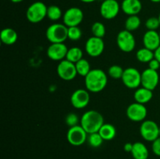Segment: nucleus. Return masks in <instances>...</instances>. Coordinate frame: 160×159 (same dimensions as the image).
Segmentation results:
<instances>
[{"label": "nucleus", "instance_id": "33", "mask_svg": "<svg viewBox=\"0 0 160 159\" xmlns=\"http://www.w3.org/2000/svg\"><path fill=\"white\" fill-rule=\"evenodd\" d=\"M65 122L67 126L70 127H73V126L79 125V122H81V119H79V117L77 114L70 113L66 116Z\"/></svg>", "mask_w": 160, "mask_h": 159}, {"label": "nucleus", "instance_id": "13", "mask_svg": "<svg viewBox=\"0 0 160 159\" xmlns=\"http://www.w3.org/2000/svg\"><path fill=\"white\" fill-rule=\"evenodd\" d=\"M146 107L145 104L134 102L129 104L126 111L128 118L133 122H143L147 117Z\"/></svg>", "mask_w": 160, "mask_h": 159}, {"label": "nucleus", "instance_id": "11", "mask_svg": "<svg viewBox=\"0 0 160 159\" xmlns=\"http://www.w3.org/2000/svg\"><path fill=\"white\" fill-rule=\"evenodd\" d=\"M84 48L89 56L92 58H97L101 55L104 51V41L102 38L92 36L87 40Z\"/></svg>", "mask_w": 160, "mask_h": 159}, {"label": "nucleus", "instance_id": "18", "mask_svg": "<svg viewBox=\"0 0 160 159\" xmlns=\"http://www.w3.org/2000/svg\"><path fill=\"white\" fill-rule=\"evenodd\" d=\"M121 10L128 16L138 15L142 9L140 0H123L120 5Z\"/></svg>", "mask_w": 160, "mask_h": 159}, {"label": "nucleus", "instance_id": "2", "mask_svg": "<svg viewBox=\"0 0 160 159\" xmlns=\"http://www.w3.org/2000/svg\"><path fill=\"white\" fill-rule=\"evenodd\" d=\"M104 123L102 115L95 110H89L84 112L80 122V125L84 128L88 134L98 132Z\"/></svg>", "mask_w": 160, "mask_h": 159}, {"label": "nucleus", "instance_id": "21", "mask_svg": "<svg viewBox=\"0 0 160 159\" xmlns=\"http://www.w3.org/2000/svg\"><path fill=\"white\" fill-rule=\"evenodd\" d=\"M131 154L134 159H148L149 152L146 145L142 142H135L133 144Z\"/></svg>", "mask_w": 160, "mask_h": 159}, {"label": "nucleus", "instance_id": "26", "mask_svg": "<svg viewBox=\"0 0 160 159\" xmlns=\"http://www.w3.org/2000/svg\"><path fill=\"white\" fill-rule=\"evenodd\" d=\"M75 66H76L78 75L81 76H84V77H85L88 74L89 72L92 70H91L90 63H89L87 59H84V58L81 59L80 61H78V62H76Z\"/></svg>", "mask_w": 160, "mask_h": 159}, {"label": "nucleus", "instance_id": "28", "mask_svg": "<svg viewBox=\"0 0 160 159\" xmlns=\"http://www.w3.org/2000/svg\"><path fill=\"white\" fill-rule=\"evenodd\" d=\"M92 33L93 36L100 38H103L106 35V26L101 22H95L92 26Z\"/></svg>", "mask_w": 160, "mask_h": 159}, {"label": "nucleus", "instance_id": "1", "mask_svg": "<svg viewBox=\"0 0 160 159\" xmlns=\"http://www.w3.org/2000/svg\"><path fill=\"white\" fill-rule=\"evenodd\" d=\"M108 83L107 74L101 69H94L84 77L86 90L92 93H98L106 88Z\"/></svg>", "mask_w": 160, "mask_h": 159}, {"label": "nucleus", "instance_id": "41", "mask_svg": "<svg viewBox=\"0 0 160 159\" xmlns=\"http://www.w3.org/2000/svg\"><path fill=\"white\" fill-rule=\"evenodd\" d=\"M158 18H159V22H160V12H159V17H158Z\"/></svg>", "mask_w": 160, "mask_h": 159}, {"label": "nucleus", "instance_id": "22", "mask_svg": "<svg viewBox=\"0 0 160 159\" xmlns=\"http://www.w3.org/2000/svg\"><path fill=\"white\" fill-rule=\"evenodd\" d=\"M98 133L100 134L102 139L106 141L112 140V139L115 138L117 135V129L113 125L110 123H104L100 128Z\"/></svg>", "mask_w": 160, "mask_h": 159}, {"label": "nucleus", "instance_id": "16", "mask_svg": "<svg viewBox=\"0 0 160 159\" xmlns=\"http://www.w3.org/2000/svg\"><path fill=\"white\" fill-rule=\"evenodd\" d=\"M159 82V75L156 70L148 68L142 73V86L153 90L156 88Z\"/></svg>", "mask_w": 160, "mask_h": 159}, {"label": "nucleus", "instance_id": "36", "mask_svg": "<svg viewBox=\"0 0 160 159\" xmlns=\"http://www.w3.org/2000/svg\"><path fill=\"white\" fill-rule=\"evenodd\" d=\"M133 144H134V143H129V142H128V143H126L124 144V146H123V150H124L126 152L131 153L133 149Z\"/></svg>", "mask_w": 160, "mask_h": 159}, {"label": "nucleus", "instance_id": "7", "mask_svg": "<svg viewBox=\"0 0 160 159\" xmlns=\"http://www.w3.org/2000/svg\"><path fill=\"white\" fill-rule=\"evenodd\" d=\"M88 132L81 125L70 127L67 133V139L69 143L75 147L83 145L88 140Z\"/></svg>", "mask_w": 160, "mask_h": 159}, {"label": "nucleus", "instance_id": "25", "mask_svg": "<svg viewBox=\"0 0 160 159\" xmlns=\"http://www.w3.org/2000/svg\"><path fill=\"white\" fill-rule=\"evenodd\" d=\"M83 51L81 48L79 47H72V48H69L68 51H67V57L66 59H67L70 62L76 63L78 61L83 59Z\"/></svg>", "mask_w": 160, "mask_h": 159}, {"label": "nucleus", "instance_id": "8", "mask_svg": "<svg viewBox=\"0 0 160 159\" xmlns=\"http://www.w3.org/2000/svg\"><path fill=\"white\" fill-rule=\"evenodd\" d=\"M140 134L148 142H153L159 137V126L152 120H145L140 126Z\"/></svg>", "mask_w": 160, "mask_h": 159}, {"label": "nucleus", "instance_id": "17", "mask_svg": "<svg viewBox=\"0 0 160 159\" xmlns=\"http://www.w3.org/2000/svg\"><path fill=\"white\" fill-rule=\"evenodd\" d=\"M144 47L155 51L160 46L159 33L156 31H147L143 36Z\"/></svg>", "mask_w": 160, "mask_h": 159}, {"label": "nucleus", "instance_id": "29", "mask_svg": "<svg viewBox=\"0 0 160 159\" xmlns=\"http://www.w3.org/2000/svg\"><path fill=\"white\" fill-rule=\"evenodd\" d=\"M103 141H104V140H103L102 137L100 136L98 132L90 133L88 136V142L89 145H90L92 147H99L102 144Z\"/></svg>", "mask_w": 160, "mask_h": 159}, {"label": "nucleus", "instance_id": "23", "mask_svg": "<svg viewBox=\"0 0 160 159\" xmlns=\"http://www.w3.org/2000/svg\"><path fill=\"white\" fill-rule=\"evenodd\" d=\"M136 58L138 60L142 63H148L155 58L154 51L146 48H142L138 50L136 53Z\"/></svg>", "mask_w": 160, "mask_h": 159}, {"label": "nucleus", "instance_id": "42", "mask_svg": "<svg viewBox=\"0 0 160 159\" xmlns=\"http://www.w3.org/2000/svg\"><path fill=\"white\" fill-rule=\"evenodd\" d=\"M159 137H160V126H159Z\"/></svg>", "mask_w": 160, "mask_h": 159}, {"label": "nucleus", "instance_id": "40", "mask_svg": "<svg viewBox=\"0 0 160 159\" xmlns=\"http://www.w3.org/2000/svg\"><path fill=\"white\" fill-rule=\"evenodd\" d=\"M151 2H152L154 3H159L160 2V0H150Z\"/></svg>", "mask_w": 160, "mask_h": 159}, {"label": "nucleus", "instance_id": "12", "mask_svg": "<svg viewBox=\"0 0 160 159\" xmlns=\"http://www.w3.org/2000/svg\"><path fill=\"white\" fill-rule=\"evenodd\" d=\"M121 9L117 0H104L100 6V14L106 20L116 18Z\"/></svg>", "mask_w": 160, "mask_h": 159}, {"label": "nucleus", "instance_id": "9", "mask_svg": "<svg viewBox=\"0 0 160 159\" xmlns=\"http://www.w3.org/2000/svg\"><path fill=\"white\" fill-rule=\"evenodd\" d=\"M84 20V12L78 7H70L65 11L62 21L67 27L78 26Z\"/></svg>", "mask_w": 160, "mask_h": 159}, {"label": "nucleus", "instance_id": "4", "mask_svg": "<svg viewBox=\"0 0 160 159\" xmlns=\"http://www.w3.org/2000/svg\"><path fill=\"white\" fill-rule=\"evenodd\" d=\"M48 7L42 2H34L30 5L26 12L27 19L31 23H38L42 22L47 17Z\"/></svg>", "mask_w": 160, "mask_h": 159}, {"label": "nucleus", "instance_id": "10", "mask_svg": "<svg viewBox=\"0 0 160 159\" xmlns=\"http://www.w3.org/2000/svg\"><path fill=\"white\" fill-rule=\"evenodd\" d=\"M56 72L59 77L65 81L72 80L78 75L75 63L70 62L67 59H63L59 62Z\"/></svg>", "mask_w": 160, "mask_h": 159}, {"label": "nucleus", "instance_id": "38", "mask_svg": "<svg viewBox=\"0 0 160 159\" xmlns=\"http://www.w3.org/2000/svg\"><path fill=\"white\" fill-rule=\"evenodd\" d=\"M81 2H82L84 3H92V2H95L96 0H80Z\"/></svg>", "mask_w": 160, "mask_h": 159}, {"label": "nucleus", "instance_id": "6", "mask_svg": "<svg viewBox=\"0 0 160 159\" xmlns=\"http://www.w3.org/2000/svg\"><path fill=\"white\" fill-rule=\"evenodd\" d=\"M117 44L118 48L123 52H131L134 51L136 46L135 37L133 35L132 32L123 30L117 34Z\"/></svg>", "mask_w": 160, "mask_h": 159}, {"label": "nucleus", "instance_id": "3", "mask_svg": "<svg viewBox=\"0 0 160 159\" xmlns=\"http://www.w3.org/2000/svg\"><path fill=\"white\" fill-rule=\"evenodd\" d=\"M46 38L50 43H63L68 39V27L63 23H53L45 32Z\"/></svg>", "mask_w": 160, "mask_h": 159}, {"label": "nucleus", "instance_id": "32", "mask_svg": "<svg viewBox=\"0 0 160 159\" xmlns=\"http://www.w3.org/2000/svg\"><path fill=\"white\" fill-rule=\"evenodd\" d=\"M160 26V22L158 17H149L145 22V26L148 31H156Z\"/></svg>", "mask_w": 160, "mask_h": 159}, {"label": "nucleus", "instance_id": "19", "mask_svg": "<svg viewBox=\"0 0 160 159\" xmlns=\"http://www.w3.org/2000/svg\"><path fill=\"white\" fill-rule=\"evenodd\" d=\"M153 98L152 90L147 89L145 87H138L136 89L134 94V98L135 102L140 103V104H145L149 102Z\"/></svg>", "mask_w": 160, "mask_h": 159}, {"label": "nucleus", "instance_id": "39", "mask_svg": "<svg viewBox=\"0 0 160 159\" xmlns=\"http://www.w3.org/2000/svg\"><path fill=\"white\" fill-rule=\"evenodd\" d=\"M10 1L13 3H20L21 2H23V0H10Z\"/></svg>", "mask_w": 160, "mask_h": 159}, {"label": "nucleus", "instance_id": "15", "mask_svg": "<svg viewBox=\"0 0 160 159\" xmlns=\"http://www.w3.org/2000/svg\"><path fill=\"white\" fill-rule=\"evenodd\" d=\"M68 49L64 43H52L47 48L46 54L51 60L60 62L66 59Z\"/></svg>", "mask_w": 160, "mask_h": 159}, {"label": "nucleus", "instance_id": "35", "mask_svg": "<svg viewBox=\"0 0 160 159\" xmlns=\"http://www.w3.org/2000/svg\"><path fill=\"white\" fill-rule=\"evenodd\" d=\"M148 64V68L151 69V70H156V71H157V70L160 68V62L156 59V58H154L152 60L150 61Z\"/></svg>", "mask_w": 160, "mask_h": 159}, {"label": "nucleus", "instance_id": "30", "mask_svg": "<svg viewBox=\"0 0 160 159\" xmlns=\"http://www.w3.org/2000/svg\"><path fill=\"white\" fill-rule=\"evenodd\" d=\"M124 70L120 65H112L108 70V74L111 78L115 80L121 79Z\"/></svg>", "mask_w": 160, "mask_h": 159}, {"label": "nucleus", "instance_id": "24", "mask_svg": "<svg viewBox=\"0 0 160 159\" xmlns=\"http://www.w3.org/2000/svg\"><path fill=\"white\" fill-rule=\"evenodd\" d=\"M141 24H142V20H141L140 17L138 16H128L127 20H125V30L133 32V31L138 29L140 27Z\"/></svg>", "mask_w": 160, "mask_h": 159}, {"label": "nucleus", "instance_id": "34", "mask_svg": "<svg viewBox=\"0 0 160 159\" xmlns=\"http://www.w3.org/2000/svg\"><path fill=\"white\" fill-rule=\"evenodd\" d=\"M152 152L154 153V154L160 157V137L152 142Z\"/></svg>", "mask_w": 160, "mask_h": 159}, {"label": "nucleus", "instance_id": "43", "mask_svg": "<svg viewBox=\"0 0 160 159\" xmlns=\"http://www.w3.org/2000/svg\"><path fill=\"white\" fill-rule=\"evenodd\" d=\"M159 36H160V31H159Z\"/></svg>", "mask_w": 160, "mask_h": 159}, {"label": "nucleus", "instance_id": "20", "mask_svg": "<svg viewBox=\"0 0 160 159\" xmlns=\"http://www.w3.org/2000/svg\"><path fill=\"white\" fill-rule=\"evenodd\" d=\"M0 39L2 43L6 45H12L17 42L18 39V34L17 31L12 28H5L2 30L0 34Z\"/></svg>", "mask_w": 160, "mask_h": 159}, {"label": "nucleus", "instance_id": "37", "mask_svg": "<svg viewBox=\"0 0 160 159\" xmlns=\"http://www.w3.org/2000/svg\"><path fill=\"white\" fill-rule=\"evenodd\" d=\"M154 53H155V58H156V59L160 62V46L154 51Z\"/></svg>", "mask_w": 160, "mask_h": 159}, {"label": "nucleus", "instance_id": "27", "mask_svg": "<svg viewBox=\"0 0 160 159\" xmlns=\"http://www.w3.org/2000/svg\"><path fill=\"white\" fill-rule=\"evenodd\" d=\"M63 14H62V10L60 8L56 5H52V6H48V9H47V17L49 19L52 21H57V20H60L62 17Z\"/></svg>", "mask_w": 160, "mask_h": 159}, {"label": "nucleus", "instance_id": "14", "mask_svg": "<svg viewBox=\"0 0 160 159\" xmlns=\"http://www.w3.org/2000/svg\"><path fill=\"white\" fill-rule=\"evenodd\" d=\"M90 102V94L85 89H78L74 90L70 97L72 106L77 109H83Z\"/></svg>", "mask_w": 160, "mask_h": 159}, {"label": "nucleus", "instance_id": "31", "mask_svg": "<svg viewBox=\"0 0 160 159\" xmlns=\"http://www.w3.org/2000/svg\"><path fill=\"white\" fill-rule=\"evenodd\" d=\"M82 36V31L78 26H71L68 27V39L73 41H76L81 39Z\"/></svg>", "mask_w": 160, "mask_h": 159}, {"label": "nucleus", "instance_id": "5", "mask_svg": "<svg viewBox=\"0 0 160 159\" xmlns=\"http://www.w3.org/2000/svg\"><path fill=\"white\" fill-rule=\"evenodd\" d=\"M121 80L128 88L138 89L142 85V73L134 67H128L123 71Z\"/></svg>", "mask_w": 160, "mask_h": 159}]
</instances>
